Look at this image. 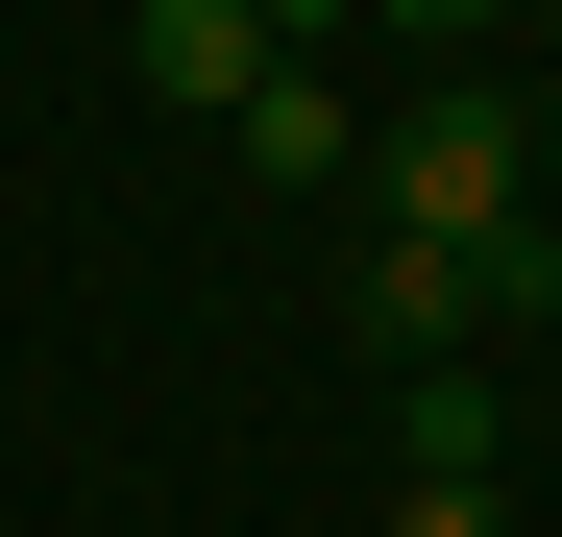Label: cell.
<instances>
[{
	"label": "cell",
	"instance_id": "cell-1",
	"mask_svg": "<svg viewBox=\"0 0 562 537\" xmlns=\"http://www.w3.org/2000/svg\"><path fill=\"white\" fill-rule=\"evenodd\" d=\"M367 196H392V244H514L538 220V123L490 99V73H440V99L367 123Z\"/></svg>",
	"mask_w": 562,
	"mask_h": 537
},
{
	"label": "cell",
	"instance_id": "cell-2",
	"mask_svg": "<svg viewBox=\"0 0 562 537\" xmlns=\"http://www.w3.org/2000/svg\"><path fill=\"white\" fill-rule=\"evenodd\" d=\"M123 73H147L171 123H245V99H269V25H245V0H147V25H123Z\"/></svg>",
	"mask_w": 562,
	"mask_h": 537
},
{
	"label": "cell",
	"instance_id": "cell-3",
	"mask_svg": "<svg viewBox=\"0 0 562 537\" xmlns=\"http://www.w3.org/2000/svg\"><path fill=\"white\" fill-rule=\"evenodd\" d=\"M221 147L269 171V196H318V171H367V99H342V73H294V49H269V99H245Z\"/></svg>",
	"mask_w": 562,
	"mask_h": 537
},
{
	"label": "cell",
	"instance_id": "cell-4",
	"mask_svg": "<svg viewBox=\"0 0 562 537\" xmlns=\"http://www.w3.org/2000/svg\"><path fill=\"white\" fill-rule=\"evenodd\" d=\"M392 465H416V489H464V465H514V439H490V367H416V391H392Z\"/></svg>",
	"mask_w": 562,
	"mask_h": 537
},
{
	"label": "cell",
	"instance_id": "cell-5",
	"mask_svg": "<svg viewBox=\"0 0 562 537\" xmlns=\"http://www.w3.org/2000/svg\"><path fill=\"white\" fill-rule=\"evenodd\" d=\"M392 537H514V465H464V489H392Z\"/></svg>",
	"mask_w": 562,
	"mask_h": 537
}]
</instances>
